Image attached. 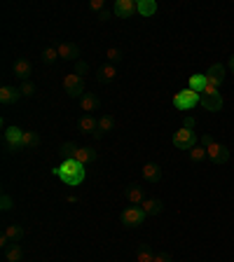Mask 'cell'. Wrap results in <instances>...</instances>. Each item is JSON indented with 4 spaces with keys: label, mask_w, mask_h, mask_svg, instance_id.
I'll return each mask as SVG.
<instances>
[{
    "label": "cell",
    "mask_w": 234,
    "mask_h": 262,
    "mask_svg": "<svg viewBox=\"0 0 234 262\" xmlns=\"http://www.w3.org/2000/svg\"><path fill=\"white\" fill-rule=\"evenodd\" d=\"M154 260V253L150 248H141L136 253V262H152Z\"/></svg>",
    "instance_id": "cell-32"
},
{
    "label": "cell",
    "mask_w": 234,
    "mask_h": 262,
    "mask_svg": "<svg viewBox=\"0 0 234 262\" xmlns=\"http://www.w3.org/2000/svg\"><path fill=\"white\" fill-rule=\"evenodd\" d=\"M173 145L178 147V150H190V147L197 145V134L187 127L178 129V131L173 134Z\"/></svg>",
    "instance_id": "cell-6"
},
{
    "label": "cell",
    "mask_w": 234,
    "mask_h": 262,
    "mask_svg": "<svg viewBox=\"0 0 234 262\" xmlns=\"http://www.w3.org/2000/svg\"><path fill=\"white\" fill-rule=\"evenodd\" d=\"M73 159H77L80 164H92L94 159H96V150L94 147H89V145H82V147H77V153H75V157Z\"/></svg>",
    "instance_id": "cell-18"
},
{
    "label": "cell",
    "mask_w": 234,
    "mask_h": 262,
    "mask_svg": "<svg viewBox=\"0 0 234 262\" xmlns=\"http://www.w3.org/2000/svg\"><path fill=\"white\" fill-rule=\"evenodd\" d=\"M115 78H117L115 63H105V66H101L99 70H96V80H99V82H112Z\"/></svg>",
    "instance_id": "cell-20"
},
{
    "label": "cell",
    "mask_w": 234,
    "mask_h": 262,
    "mask_svg": "<svg viewBox=\"0 0 234 262\" xmlns=\"http://www.w3.org/2000/svg\"><path fill=\"white\" fill-rule=\"evenodd\" d=\"M209 155H206V147L202 145V143H197L194 147H190V159L192 162H202V159H206Z\"/></svg>",
    "instance_id": "cell-27"
},
{
    "label": "cell",
    "mask_w": 234,
    "mask_h": 262,
    "mask_svg": "<svg viewBox=\"0 0 234 262\" xmlns=\"http://www.w3.org/2000/svg\"><path fill=\"white\" fill-rule=\"evenodd\" d=\"M12 206H14V204H12V197L7 195V192H3V197H0V208H3V211H10Z\"/></svg>",
    "instance_id": "cell-33"
},
{
    "label": "cell",
    "mask_w": 234,
    "mask_h": 262,
    "mask_svg": "<svg viewBox=\"0 0 234 262\" xmlns=\"http://www.w3.org/2000/svg\"><path fill=\"white\" fill-rule=\"evenodd\" d=\"M5 234H7V239H10L12 244H19V241L24 239V227H21V225H7L5 227Z\"/></svg>",
    "instance_id": "cell-25"
},
{
    "label": "cell",
    "mask_w": 234,
    "mask_h": 262,
    "mask_svg": "<svg viewBox=\"0 0 234 262\" xmlns=\"http://www.w3.org/2000/svg\"><path fill=\"white\" fill-rule=\"evenodd\" d=\"M21 257H24V250H21L19 244H12L10 248H5V260L7 262H21Z\"/></svg>",
    "instance_id": "cell-26"
},
{
    "label": "cell",
    "mask_w": 234,
    "mask_h": 262,
    "mask_svg": "<svg viewBox=\"0 0 234 262\" xmlns=\"http://www.w3.org/2000/svg\"><path fill=\"white\" fill-rule=\"evenodd\" d=\"M112 127H115V120H112V115H103V117H99V127H96V134H94V138H101V136L110 134Z\"/></svg>",
    "instance_id": "cell-19"
},
{
    "label": "cell",
    "mask_w": 234,
    "mask_h": 262,
    "mask_svg": "<svg viewBox=\"0 0 234 262\" xmlns=\"http://www.w3.org/2000/svg\"><path fill=\"white\" fill-rule=\"evenodd\" d=\"M54 173L63 185L75 188V185H80L85 180V164H80L77 159H63L61 164L54 169Z\"/></svg>",
    "instance_id": "cell-1"
},
{
    "label": "cell",
    "mask_w": 234,
    "mask_h": 262,
    "mask_svg": "<svg viewBox=\"0 0 234 262\" xmlns=\"http://www.w3.org/2000/svg\"><path fill=\"white\" fill-rule=\"evenodd\" d=\"M33 75V63L28 61V59H17L14 61V78H19V80H24V82H28V78Z\"/></svg>",
    "instance_id": "cell-11"
},
{
    "label": "cell",
    "mask_w": 234,
    "mask_h": 262,
    "mask_svg": "<svg viewBox=\"0 0 234 262\" xmlns=\"http://www.w3.org/2000/svg\"><path fill=\"white\" fill-rule=\"evenodd\" d=\"M202 108H206L209 113H220L222 110V96L218 87L206 85V89L202 92Z\"/></svg>",
    "instance_id": "cell-3"
},
{
    "label": "cell",
    "mask_w": 234,
    "mask_h": 262,
    "mask_svg": "<svg viewBox=\"0 0 234 262\" xmlns=\"http://www.w3.org/2000/svg\"><path fill=\"white\" fill-rule=\"evenodd\" d=\"M152 262H171V255L169 253H160V255H154Z\"/></svg>",
    "instance_id": "cell-36"
},
{
    "label": "cell",
    "mask_w": 234,
    "mask_h": 262,
    "mask_svg": "<svg viewBox=\"0 0 234 262\" xmlns=\"http://www.w3.org/2000/svg\"><path fill=\"white\" fill-rule=\"evenodd\" d=\"M202 145L206 147V155H209V159L213 162V164H225V162L229 159L227 145L218 143V140L213 138L211 134H204V136H202Z\"/></svg>",
    "instance_id": "cell-2"
},
{
    "label": "cell",
    "mask_w": 234,
    "mask_h": 262,
    "mask_svg": "<svg viewBox=\"0 0 234 262\" xmlns=\"http://www.w3.org/2000/svg\"><path fill=\"white\" fill-rule=\"evenodd\" d=\"M77 147H80V145H75V143H63V145H61L63 159H73L75 153H77Z\"/></svg>",
    "instance_id": "cell-31"
},
{
    "label": "cell",
    "mask_w": 234,
    "mask_h": 262,
    "mask_svg": "<svg viewBox=\"0 0 234 262\" xmlns=\"http://www.w3.org/2000/svg\"><path fill=\"white\" fill-rule=\"evenodd\" d=\"M19 98H21V92H19L17 87H10V85L0 87V103L3 105H12V103H17Z\"/></svg>",
    "instance_id": "cell-13"
},
{
    "label": "cell",
    "mask_w": 234,
    "mask_h": 262,
    "mask_svg": "<svg viewBox=\"0 0 234 262\" xmlns=\"http://www.w3.org/2000/svg\"><path fill=\"white\" fill-rule=\"evenodd\" d=\"M19 92H21V96H24V98H33L37 89H35V85H33V82H21Z\"/></svg>",
    "instance_id": "cell-30"
},
{
    "label": "cell",
    "mask_w": 234,
    "mask_h": 262,
    "mask_svg": "<svg viewBox=\"0 0 234 262\" xmlns=\"http://www.w3.org/2000/svg\"><path fill=\"white\" fill-rule=\"evenodd\" d=\"M202 103V94L192 92V89H180L176 96H173V108L178 110H192Z\"/></svg>",
    "instance_id": "cell-4"
},
{
    "label": "cell",
    "mask_w": 234,
    "mask_h": 262,
    "mask_svg": "<svg viewBox=\"0 0 234 262\" xmlns=\"http://www.w3.org/2000/svg\"><path fill=\"white\" fill-rule=\"evenodd\" d=\"M145 218H148V215L143 213L141 206H129V208H124V213H122V225L138 227V225H143V222H145Z\"/></svg>",
    "instance_id": "cell-9"
},
{
    "label": "cell",
    "mask_w": 234,
    "mask_h": 262,
    "mask_svg": "<svg viewBox=\"0 0 234 262\" xmlns=\"http://www.w3.org/2000/svg\"><path fill=\"white\" fill-rule=\"evenodd\" d=\"M206 85H209V80H206V73H194L190 75V80H187V89H192V92L202 94L204 89H206Z\"/></svg>",
    "instance_id": "cell-17"
},
{
    "label": "cell",
    "mask_w": 234,
    "mask_h": 262,
    "mask_svg": "<svg viewBox=\"0 0 234 262\" xmlns=\"http://www.w3.org/2000/svg\"><path fill=\"white\" fill-rule=\"evenodd\" d=\"M185 127H187V129L194 127V117H185Z\"/></svg>",
    "instance_id": "cell-38"
},
{
    "label": "cell",
    "mask_w": 234,
    "mask_h": 262,
    "mask_svg": "<svg viewBox=\"0 0 234 262\" xmlns=\"http://www.w3.org/2000/svg\"><path fill=\"white\" fill-rule=\"evenodd\" d=\"M63 89L68 92L70 98H82L85 96V78H80L77 73H68L63 75Z\"/></svg>",
    "instance_id": "cell-5"
},
{
    "label": "cell",
    "mask_w": 234,
    "mask_h": 262,
    "mask_svg": "<svg viewBox=\"0 0 234 262\" xmlns=\"http://www.w3.org/2000/svg\"><path fill=\"white\" fill-rule=\"evenodd\" d=\"M37 145H40V136H37V131H24L21 147H24V150H35Z\"/></svg>",
    "instance_id": "cell-24"
},
{
    "label": "cell",
    "mask_w": 234,
    "mask_h": 262,
    "mask_svg": "<svg viewBox=\"0 0 234 262\" xmlns=\"http://www.w3.org/2000/svg\"><path fill=\"white\" fill-rule=\"evenodd\" d=\"M87 70H89V68H87V63H82V61H77V63H75V73L80 75V78H85V75H87Z\"/></svg>",
    "instance_id": "cell-35"
},
{
    "label": "cell",
    "mask_w": 234,
    "mask_h": 262,
    "mask_svg": "<svg viewBox=\"0 0 234 262\" xmlns=\"http://www.w3.org/2000/svg\"><path fill=\"white\" fill-rule=\"evenodd\" d=\"M99 96L96 94H85V96L80 98V108H82V113L85 115H92V113H96L99 110Z\"/></svg>",
    "instance_id": "cell-15"
},
{
    "label": "cell",
    "mask_w": 234,
    "mask_h": 262,
    "mask_svg": "<svg viewBox=\"0 0 234 262\" xmlns=\"http://www.w3.org/2000/svg\"><path fill=\"white\" fill-rule=\"evenodd\" d=\"M96 127H99V120L94 115H82L80 122H77V129H80L82 134H96Z\"/></svg>",
    "instance_id": "cell-16"
},
{
    "label": "cell",
    "mask_w": 234,
    "mask_h": 262,
    "mask_svg": "<svg viewBox=\"0 0 234 262\" xmlns=\"http://www.w3.org/2000/svg\"><path fill=\"white\" fill-rule=\"evenodd\" d=\"M124 197H127V201L129 204H136V206H141L143 201H145V195H143V188L138 183H131L129 188L124 190Z\"/></svg>",
    "instance_id": "cell-14"
},
{
    "label": "cell",
    "mask_w": 234,
    "mask_h": 262,
    "mask_svg": "<svg viewBox=\"0 0 234 262\" xmlns=\"http://www.w3.org/2000/svg\"><path fill=\"white\" fill-rule=\"evenodd\" d=\"M3 140H5V147L10 153L14 150H21V140H24V129L19 127H7L5 134H3Z\"/></svg>",
    "instance_id": "cell-7"
},
{
    "label": "cell",
    "mask_w": 234,
    "mask_h": 262,
    "mask_svg": "<svg viewBox=\"0 0 234 262\" xmlns=\"http://www.w3.org/2000/svg\"><path fill=\"white\" fill-rule=\"evenodd\" d=\"M143 178L148 180V183H160V178H162V169L157 164H145L143 166Z\"/></svg>",
    "instance_id": "cell-22"
},
{
    "label": "cell",
    "mask_w": 234,
    "mask_h": 262,
    "mask_svg": "<svg viewBox=\"0 0 234 262\" xmlns=\"http://www.w3.org/2000/svg\"><path fill=\"white\" fill-rule=\"evenodd\" d=\"M105 56H108V63H115V61H120L124 56V52L120 47H108L105 49Z\"/></svg>",
    "instance_id": "cell-29"
},
{
    "label": "cell",
    "mask_w": 234,
    "mask_h": 262,
    "mask_svg": "<svg viewBox=\"0 0 234 262\" xmlns=\"http://www.w3.org/2000/svg\"><path fill=\"white\" fill-rule=\"evenodd\" d=\"M227 66H229V70H232V73H234V54L229 56V63H227Z\"/></svg>",
    "instance_id": "cell-39"
},
{
    "label": "cell",
    "mask_w": 234,
    "mask_h": 262,
    "mask_svg": "<svg viewBox=\"0 0 234 262\" xmlns=\"http://www.w3.org/2000/svg\"><path fill=\"white\" fill-rule=\"evenodd\" d=\"M89 10H94V12H103V10H105V3H103V0H92V3H89Z\"/></svg>",
    "instance_id": "cell-34"
},
{
    "label": "cell",
    "mask_w": 234,
    "mask_h": 262,
    "mask_svg": "<svg viewBox=\"0 0 234 262\" xmlns=\"http://www.w3.org/2000/svg\"><path fill=\"white\" fill-rule=\"evenodd\" d=\"M59 59V49L56 47H45L43 49V61L45 63H54Z\"/></svg>",
    "instance_id": "cell-28"
},
{
    "label": "cell",
    "mask_w": 234,
    "mask_h": 262,
    "mask_svg": "<svg viewBox=\"0 0 234 262\" xmlns=\"http://www.w3.org/2000/svg\"><path fill=\"white\" fill-rule=\"evenodd\" d=\"M138 14L145 19L157 14V3H154V0H138Z\"/></svg>",
    "instance_id": "cell-23"
},
{
    "label": "cell",
    "mask_w": 234,
    "mask_h": 262,
    "mask_svg": "<svg viewBox=\"0 0 234 262\" xmlns=\"http://www.w3.org/2000/svg\"><path fill=\"white\" fill-rule=\"evenodd\" d=\"M141 208L145 215H160L164 211V204H162V199H145L141 204Z\"/></svg>",
    "instance_id": "cell-21"
},
{
    "label": "cell",
    "mask_w": 234,
    "mask_h": 262,
    "mask_svg": "<svg viewBox=\"0 0 234 262\" xmlns=\"http://www.w3.org/2000/svg\"><path fill=\"white\" fill-rule=\"evenodd\" d=\"M108 19H110V12H108V10H103V12L99 14V21H108Z\"/></svg>",
    "instance_id": "cell-37"
},
{
    "label": "cell",
    "mask_w": 234,
    "mask_h": 262,
    "mask_svg": "<svg viewBox=\"0 0 234 262\" xmlns=\"http://www.w3.org/2000/svg\"><path fill=\"white\" fill-rule=\"evenodd\" d=\"M206 80H209V85L220 89V85L225 82V66H222V63H213V66L206 70Z\"/></svg>",
    "instance_id": "cell-12"
},
{
    "label": "cell",
    "mask_w": 234,
    "mask_h": 262,
    "mask_svg": "<svg viewBox=\"0 0 234 262\" xmlns=\"http://www.w3.org/2000/svg\"><path fill=\"white\" fill-rule=\"evenodd\" d=\"M56 49H59V59H63V61H75V63H77L80 49H77V45H75V43H59V45H56Z\"/></svg>",
    "instance_id": "cell-10"
},
{
    "label": "cell",
    "mask_w": 234,
    "mask_h": 262,
    "mask_svg": "<svg viewBox=\"0 0 234 262\" xmlns=\"http://www.w3.org/2000/svg\"><path fill=\"white\" fill-rule=\"evenodd\" d=\"M112 14L120 19H129L138 14V0H117L112 5Z\"/></svg>",
    "instance_id": "cell-8"
}]
</instances>
